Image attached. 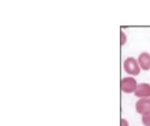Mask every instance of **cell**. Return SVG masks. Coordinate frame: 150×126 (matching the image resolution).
Listing matches in <instances>:
<instances>
[{
	"label": "cell",
	"instance_id": "6da1fadb",
	"mask_svg": "<svg viewBox=\"0 0 150 126\" xmlns=\"http://www.w3.org/2000/svg\"><path fill=\"white\" fill-rule=\"evenodd\" d=\"M124 70L130 75L136 76L141 72V67L138 63V61L134 57H128L125 60L123 64Z\"/></svg>",
	"mask_w": 150,
	"mask_h": 126
},
{
	"label": "cell",
	"instance_id": "7a4b0ae2",
	"mask_svg": "<svg viewBox=\"0 0 150 126\" xmlns=\"http://www.w3.org/2000/svg\"><path fill=\"white\" fill-rule=\"evenodd\" d=\"M137 86H138V83L134 77H125L121 80V82H120L121 90L127 94H131V93L135 92Z\"/></svg>",
	"mask_w": 150,
	"mask_h": 126
},
{
	"label": "cell",
	"instance_id": "3957f363",
	"mask_svg": "<svg viewBox=\"0 0 150 126\" xmlns=\"http://www.w3.org/2000/svg\"><path fill=\"white\" fill-rule=\"evenodd\" d=\"M135 109L137 113L141 115H145L150 112V97L149 98H141L137 101L135 104Z\"/></svg>",
	"mask_w": 150,
	"mask_h": 126
},
{
	"label": "cell",
	"instance_id": "277c9868",
	"mask_svg": "<svg viewBox=\"0 0 150 126\" xmlns=\"http://www.w3.org/2000/svg\"><path fill=\"white\" fill-rule=\"evenodd\" d=\"M135 96L139 98H149L150 97V84L149 83H141L138 84L137 89L134 92Z\"/></svg>",
	"mask_w": 150,
	"mask_h": 126
},
{
	"label": "cell",
	"instance_id": "5b68a950",
	"mask_svg": "<svg viewBox=\"0 0 150 126\" xmlns=\"http://www.w3.org/2000/svg\"><path fill=\"white\" fill-rule=\"evenodd\" d=\"M138 63L142 70L149 71L150 69V53L143 52L139 55Z\"/></svg>",
	"mask_w": 150,
	"mask_h": 126
},
{
	"label": "cell",
	"instance_id": "8992f818",
	"mask_svg": "<svg viewBox=\"0 0 150 126\" xmlns=\"http://www.w3.org/2000/svg\"><path fill=\"white\" fill-rule=\"evenodd\" d=\"M142 124L145 126H150V112L142 116Z\"/></svg>",
	"mask_w": 150,
	"mask_h": 126
},
{
	"label": "cell",
	"instance_id": "52a82bcc",
	"mask_svg": "<svg viewBox=\"0 0 150 126\" xmlns=\"http://www.w3.org/2000/svg\"><path fill=\"white\" fill-rule=\"evenodd\" d=\"M120 34H121V46H123L127 42V36L125 35V33H124L123 31H121Z\"/></svg>",
	"mask_w": 150,
	"mask_h": 126
},
{
	"label": "cell",
	"instance_id": "ba28073f",
	"mask_svg": "<svg viewBox=\"0 0 150 126\" xmlns=\"http://www.w3.org/2000/svg\"><path fill=\"white\" fill-rule=\"evenodd\" d=\"M120 126H128V123L126 119L122 118L121 119V123H120Z\"/></svg>",
	"mask_w": 150,
	"mask_h": 126
}]
</instances>
